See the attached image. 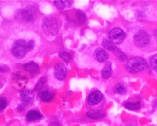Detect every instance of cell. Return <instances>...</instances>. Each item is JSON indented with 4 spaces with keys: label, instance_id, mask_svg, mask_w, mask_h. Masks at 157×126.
<instances>
[{
    "label": "cell",
    "instance_id": "cell-12",
    "mask_svg": "<svg viewBox=\"0 0 157 126\" xmlns=\"http://www.w3.org/2000/svg\"><path fill=\"white\" fill-rule=\"evenodd\" d=\"M39 97L41 100L44 102H49L53 99L54 94L50 91L45 90L39 94Z\"/></svg>",
    "mask_w": 157,
    "mask_h": 126
},
{
    "label": "cell",
    "instance_id": "cell-22",
    "mask_svg": "<svg viewBox=\"0 0 157 126\" xmlns=\"http://www.w3.org/2000/svg\"><path fill=\"white\" fill-rule=\"evenodd\" d=\"M7 105V101L5 98L1 97L0 99V110L1 111H3L5 109V108Z\"/></svg>",
    "mask_w": 157,
    "mask_h": 126
},
{
    "label": "cell",
    "instance_id": "cell-11",
    "mask_svg": "<svg viewBox=\"0 0 157 126\" xmlns=\"http://www.w3.org/2000/svg\"><path fill=\"white\" fill-rule=\"evenodd\" d=\"M23 68L25 71L32 74L38 72L39 70V66L34 62H31L24 64L23 65Z\"/></svg>",
    "mask_w": 157,
    "mask_h": 126
},
{
    "label": "cell",
    "instance_id": "cell-21",
    "mask_svg": "<svg viewBox=\"0 0 157 126\" xmlns=\"http://www.w3.org/2000/svg\"><path fill=\"white\" fill-rule=\"evenodd\" d=\"M53 3H54L55 6L59 10H63L66 7V5L64 1H53Z\"/></svg>",
    "mask_w": 157,
    "mask_h": 126
},
{
    "label": "cell",
    "instance_id": "cell-9",
    "mask_svg": "<svg viewBox=\"0 0 157 126\" xmlns=\"http://www.w3.org/2000/svg\"><path fill=\"white\" fill-rule=\"evenodd\" d=\"M94 57L98 62L103 63L108 58V55L104 49L99 48L94 52Z\"/></svg>",
    "mask_w": 157,
    "mask_h": 126
},
{
    "label": "cell",
    "instance_id": "cell-7",
    "mask_svg": "<svg viewBox=\"0 0 157 126\" xmlns=\"http://www.w3.org/2000/svg\"><path fill=\"white\" fill-rule=\"evenodd\" d=\"M21 99L25 105H31L34 103V93L29 90L24 89L21 92Z\"/></svg>",
    "mask_w": 157,
    "mask_h": 126
},
{
    "label": "cell",
    "instance_id": "cell-13",
    "mask_svg": "<svg viewBox=\"0 0 157 126\" xmlns=\"http://www.w3.org/2000/svg\"><path fill=\"white\" fill-rule=\"evenodd\" d=\"M111 64L110 63H108L101 71V76L104 79H107L111 76Z\"/></svg>",
    "mask_w": 157,
    "mask_h": 126
},
{
    "label": "cell",
    "instance_id": "cell-10",
    "mask_svg": "<svg viewBox=\"0 0 157 126\" xmlns=\"http://www.w3.org/2000/svg\"><path fill=\"white\" fill-rule=\"evenodd\" d=\"M43 117V115L37 110H32L29 111L27 114V120L28 121H35L40 120Z\"/></svg>",
    "mask_w": 157,
    "mask_h": 126
},
{
    "label": "cell",
    "instance_id": "cell-2",
    "mask_svg": "<svg viewBox=\"0 0 157 126\" xmlns=\"http://www.w3.org/2000/svg\"><path fill=\"white\" fill-rule=\"evenodd\" d=\"M28 52L27 43L22 39H18L14 42L11 47V53L16 58L21 59L24 57Z\"/></svg>",
    "mask_w": 157,
    "mask_h": 126
},
{
    "label": "cell",
    "instance_id": "cell-16",
    "mask_svg": "<svg viewBox=\"0 0 157 126\" xmlns=\"http://www.w3.org/2000/svg\"><path fill=\"white\" fill-rule=\"evenodd\" d=\"M87 115L91 119H98L103 118L104 114L101 112H88Z\"/></svg>",
    "mask_w": 157,
    "mask_h": 126
},
{
    "label": "cell",
    "instance_id": "cell-17",
    "mask_svg": "<svg viewBox=\"0 0 157 126\" xmlns=\"http://www.w3.org/2000/svg\"><path fill=\"white\" fill-rule=\"evenodd\" d=\"M114 92L116 93L120 94H125L127 92L126 88L122 84H118L114 88Z\"/></svg>",
    "mask_w": 157,
    "mask_h": 126
},
{
    "label": "cell",
    "instance_id": "cell-19",
    "mask_svg": "<svg viewBox=\"0 0 157 126\" xmlns=\"http://www.w3.org/2000/svg\"><path fill=\"white\" fill-rule=\"evenodd\" d=\"M77 16L78 20L80 23L82 24L85 22L86 21V15L81 11H77Z\"/></svg>",
    "mask_w": 157,
    "mask_h": 126
},
{
    "label": "cell",
    "instance_id": "cell-23",
    "mask_svg": "<svg viewBox=\"0 0 157 126\" xmlns=\"http://www.w3.org/2000/svg\"><path fill=\"white\" fill-rule=\"evenodd\" d=\"M35 45V42H34L33 40H29V41L28 42V43H27V48H28V52L32 50L34 48Z\"/></svg>",
    "mask_w": 157,
    "mask_h": 126
},
{
    "label": "cell",
    "instance_id": "cell-6",
    "mask_svg": "<svg viewBox=\"0 0 157 126\" xmlns=\"http://www.w3.org/2000/svg\"><path fill=\"white\" fill-rule=\"evenodd\" d=\"M103 98V95L101 92L95 90L91 92L88 95L87 103L91 106L95 105L100 104Z\"/></svg>",
    "mask_w": 157,
    "mask_h": 126
},
{
    "label": "cell",
    "instance_id": "cell-8",
    "mask_svg": "<svg viewBox=\"0 0 157 126\" xmlns=\"http://www.w3.org/2000/svg\"><path fill=\"white\" fill-rule=\"evenodd\" d=\"M36 10L33 7H29L22 10L21 16L22 19L27 22H32L35 20Z\"/></svg>",
    "mask_w": 157,
    "mask_h": 126
},
{
    "label": "cell",
    "instance_id": "cell-18",
    "mask_svg": "<svg viewBox=\"0 0 157 126\" xmlns=\"http://www.w3.org/2000/svg\"><path fill=\"white\" fill-rule=\"evenodd\" d=\"M59 56L62 59H63L65 62L67 63H69L71 59V55H70V53H67V52H65L59 53Z\"/></svg>",
    "mask_w": 157,
    "mask_h": 126
},
{
    "label": "cell",
    "instance_id": "cell-3",
    "mask_svg": "<svg viewBox=\"0 0 157 126\" xmlns=\"http://www.w3.org/2000/svg\"><path fill=\"white\" fill-rule=\"evenodd\" d=\"M125 34L121 29L115 28L111 30L109 33L110 41L115 44H120L124 40Z\"/></svg>",
    "mask_w": 157,
    "mask_h": 126
},
{
    "label": "cell",
    "instance_id": "cell-15",
    "mask_svg": "<svg viewBox=\"0 0 157 126\" xmlns=\"http://www.w3.org/2000/svg\"><path fill=\"white\" fill-rule=\"evenodd\" d=\"M102 45L105 48L107 49L108 50L110 51H116L117 49L116 46L114 45L113 43H112L111 41L107 40V39H104L102 41Z\"/></svg>",
    "mask_w": 157,
    "mask_h": 126
},
{
    "label": "cell",
    "instance_id": "cell-5",
    "mask_svg": "<svg viewBox=\"0 0 157 126\" xmlns=\"http://www.w3.org/2000/svg\"><path fill=\"white\" fill-rule=\"evenodd\" d=\"M54 76L56 79L62 81L65 79L67 75V69L62 63L57 64L54 67Z\"/></svg>",
    "mask_w": 157,
    "mask_h": 126
},
{
    "label": "cell",
    "instance_id": "cell-4",
    "mask_svg": "<svg viewBox=\"0 0 157 126\" xmlns=\"http://www.w3.org/2000/svg\"><path fill=\"white\" fill-rule=\"evenodd\" d=\"M134 42L136 46L144 47L149 43L150 36L144 31H139L134 36Z\"/></svg>",
    "mask_w": 157,
    "mask_h": 126
},
{
    "label": "cell",
    "instance_id": "cell-1",
    "mask_svg": "<svg viewBox=\"0 0 157 126\" xmlns=\"http://www.w3.org/2000/svg\"><path fill=\"white\" fill-rule=\"evenodd\" d=\"M148 67L145 59L140 57L132 58L129 60L126 66L127 71L130 73H136L144 71Z\"/></svg>",
    "mask_w": 157,
    "mask_h": 126
},
{
    "label": "cell",
    "instance_id": "cell-20",
    "mask_svg": "<svg viewBox=\"0 0 157 126\" xmlns=\"http://www.w3.org/2000/svg\"><path fill=\"white\" fill-rule=\"evenodd\" d=\"M151 68L157 72V54L154 55L151 57L150 62Z\"/></svg>",
    "mask_w": 157,
    "mask_h": 126
},
{
    "label": "cell",
    "instance_id": "cell-14",
    "mask_svg": "<svg viewBox=\"0 0 157 126\" xmlns=\"http://www.w3.org/2000/svg\"><path fill=\"white\" fill-rule=\"evenodd\" d=\"M141 103L139 101H137L136 103H128L124 105L126 109L130 111H136L141 108Z\"/></svg>",
    "mask_w": 157,
    "mask_h": 126
}]
</instances>
